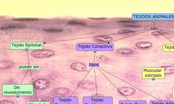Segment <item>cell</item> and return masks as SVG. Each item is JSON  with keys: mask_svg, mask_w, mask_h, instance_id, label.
I'll return each instance as SVG.
<instances>
[{"mask_svg": "<svg viewBox=\"0 0 174 104\" xmlns=\"http://www.w3.org/2000/svg\"><path fill=\"white\" fill-rule=\"evenodd\" d=\"M97 60L99 62H104L107 61H108V59L104 55H100L98 56L97 58Z\"/></svg>", "mask_w": 174, "mask_h": 104, "instance_id": "5bb4252c", "label": "cell"}, {"mask_svg": "<svg viewBox=\"0 0 174 104\" xmlns=\"http://www.w3.org/2000/svg\"><path fill=\"white\" fill-rule=\"evenodd\" d=\"M80 87L83 89H90L95 88V85L93 83L85 82L81 83L80 85Z\"/></svg>", "mask_w": 174, "mask_h": 104, "instance_id": "ba28073f", "label": "cell"}, {"mask_svg": "<svg viewBox=\"0 0 174 104\" xmlns=\"http://www.w3.org/2000/svg\"><path fill=\"white\" fill-rule=\"evenodd\" d=\"M118 91L119 94L125 96H129L133 95L135 94V89L131 87H121L119 88Z\"/></svg>", "mask_w": 174, "mask_h": 104, "instance_id": "3957f363", "label": "cell"}, {"mask_svg": "<svg viewBox=\"0 0 174 104\" xmlns=\"http://www.w3.org/2000/svg\"><path fill=\"white\" fill-rule=\"evenodd\" d=\"M33 85L35 89L39 90H43L49 87L50 82L46 79L39 78L34 81Z\"/></svg>", "mask_w": 174, "mask_h": 104, "instance_id": "7a4b0ae2", "label": "cell"}, {"mask_svg": "<svg viewBox=\"0 0 174 104\" xmlns=\"http://www.w3.org/2000/svg\"><path fill=\"white\" fill-rule=\"evenodd\" d=\"M70 67L72 69L77 71L82 72L87 70L86 65L83 63H74L71 65Z\"/></svg>", "mask_w": 174, "mask_h": 104, "instance_id": "277c9868", "label": "cell"}, {"mask_svg": "<svg viewBox=\"0 0 174 104\" xmlns=\"http://www.w3.org/2000/svg\"><path fill=\"white\" fill-rule=\"evenodd\" d=\"M164 73L165 74H172L174 73V67H167L166 69L164 68Z\"/></svg>", "mask_w": 174, "mask_h": 104, "instance_id": "7c38bea8", "label": "cell"}, {"mask_svg": "<svg viewBox=\"0 0 174 104\" xmlns=\"http://www.w3.org/2000/svg\"><path fill=\"white\" fill-rule=\"evenodd\" d=\"M14 64L13 62L9 61H5L1 63V67H3V68H9L13 67Z\"/></svg>", "mask_w": 174, "mask_h": 104, "instance_id": "9c48e42d", "label": "cell"}, {"mask_svg": "<svg viewBox=\"0 0 174 104\" xmlns=\"http://www.w3.org/2000/svg\"><path fill=\"white\" fill-rule=\"evenodd\" d=\"M93 40L98 43H108L113 40V38L108 36H101L94 37Z\"/></svg>", "mask_w": 174, "mask_h": 104, "instance_id": "5b68a950", "label": "cell"}, {"mask_svg": "<svg viewBox=\"0 0 174 104\" xmlns=\"http://www.w3.org/2000/svg\"><path fill=\"white\" fill-rule=\"evenodd\" d=\"M135 45L137 47L141 49H148L152 47L153 44L151 42H139L136 43Z\"/></svg>", "mask_w": 174, "mask_h": 104, "instance_id": "52a82bcc", "label": "cell"}, {"mask_svg": "<svg viewBox=\"0 0 174 104\" xmlns=\"http://www.w3.org/2000/svg\"><path fill=\"white\" fill-rule=\"evenodd\" d=\"M55 55V52L52 50H36L33 51L31 55L34 58H49Z\"/></svg>", "mask_w": 174, "mask_h": 104, "instance_id": "6da1fadb", "label": "cell"}, {"mask_svg": "<svg viewBox=\"0 0 174 104\" xmlns=\"http://www.w3.org/2000/svg\"><path fill=\"white\" fill-rule=\"evenodd\" d=\"M0 104H15V103L10 100H3L1 101Z\"/></svg>", "mask_w": 174, "mask_h": 104, "instance_id": "9a60e30c", "label": "cell"}, {"mask_svg": "<svg viewBox=\"0 0 174 104\" xmlns=\"http://www.w3.org/2000/svg\"><path fill=\"white\" fill-rule=\"evenodd\" d=\"M44 30H46V31L49 32H60L62 31L63 30L62 29H48Z\"/></svg>", "mask_w": 174, "mask_h": 104, "instance_id": "2e32d148", "label": "cell"}, {"mask_svg": "<svg viewBox=\"0 0 174 104\" xmlns=\"http://www.w3.org/2000/svg\"><path fill=\"white\" fill-rule=\"evenodd\" d=\"M134 32L131 30H119L118 33L121 35H129L132 34Z\"/></svg>", "mask_w": 174, "mask_h": 104, "instance_id": "4fadbf2b", "label": "cell"}, {"mask_svg": "<svg viewBox=\"0 0 174 104\" xmlns=\"http://www.w3.org/2000/svg\"><path fill=\"white\" fill-rule=\"evenodd\" d=\"M68 24L72 25H79V26H85L87 25V23L86 22L75 20L69 21L68 22Z\"/></svg>", "mask_w": 174, "mask_h": 104, "instance_id": "30bf717a", "label": "cell"}, {"mask_svg": "<svg viewBox=\"0 0 174 104\" xmlns=\"http://www.w3.org/2000/svg\"><path fill=\"white\" fill-rule=\"evenodd\" d=\"M116 53L121 55H129L133 54L134 53V51L130 48H122L117 49Z\"/></svg>", "mask_w": 174, "mask_h": 104, "instance_id": "8992f818", "label": "cell"}, {"mask_svg": "<svg viewBox=\"0 0 174 104\" xmlns=\"http://www.w3.org/2000/svg\"><path fill=\"white\" fill-rule=\"evenodd\" d=\"M163 50L164 51H174V45H164Z\"/></svg>", "mask_w": 174, "mask_h": 104, "instance_id": "8fae6325", "label": "cell"}]
</instances>
